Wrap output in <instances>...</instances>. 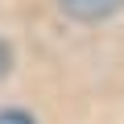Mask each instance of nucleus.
Returning <instances> with one entry per match:
<instances>
[{
	"mask_svg": "<svg viewBox=\"0 0 124 124\" xmlns=\"http://www.w3.org/2000/svg\"><path fill=\"white\" fill-rule=\"evenodd\" d=\"M0 124H33L25 112H0Z\"/></svg>",
	"mask_w": 124,
	"mask_h": 124,
	"instance_id": "2",
	"label": "nucleus"
},
{
	"mask_svg": "<svg viewBox=\"0 0 124 124\" xmlns=\"http://www.w3.org/2000/svg\"><path fill=\"white\" fill-rule=\"evenodd\" d=\"M58 4L70 17H79V21H103V17L124 8V0H58Z\"/></svg>",
	"mask_w": 124,
	"mask_h": 124,
	"instance_id": "1",
	"label": "nucleus"
},
{
	"mask_svg": "<svg viewBox=\"0 0 124 124\" xmlns=\"http://www.w3.org/2000/svg\"><path fill=\"white\" fill-rule=\"evenodd\" d=\"M8 75V46H0V79Z\"/></svg>",
	"mask_w": 124,
	"mask_h": 124,
	"instance_id": "3",
	"label": "nucleus"
}]
</instances>
